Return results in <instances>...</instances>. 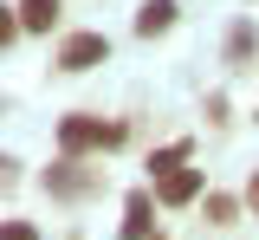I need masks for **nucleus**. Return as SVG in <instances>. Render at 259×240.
<instances>
[{
  "instance_id": "nucleus-1",
  "label": "nucleus",
  "mask_w": 259,
  "mask_h": 240,
  "mask_svg": "<svg viewBox=\"0 0 259 240\" xmlns=\"http://www.w3.org/2000/svg\"><path fill=\"white\" fill-rule=\"evenodd\" d=\"M130 130L123 124H104V117H65L59 124V149L65 156H78V149H117Z\"/></svg>"
},
{
  "instance_id": "nucleus-5",
  "label": "nucleus",
  "mask_w": 259,
  "mask_h": 240,
  "mask_svg": "<svg viewBox=\"0 0 259 240\" xmlns=\"http://www.w3.org/2000/svg\"><path fill=\"white\" fill-rule=\"evenodd\" d=\"M52 20H59V0H20V26L26 33H46Z\"/></svg>"
},
{
  "instance_id": "nucleus-4",
  "label": "nucleus",
  "mask_w": 259,
  "mask_h": 240,
  "mask_svg": "<svg viewBox=\"0 0 259 240\" xmlns=\"http://www.w3.org/2000/svg\"><path fill=\"white\" fill-rule=\"evenodd\" d=\"M175 26V0H149L143 13H136V33L143 39H156V33H168Z\"/></svg>"
},
{
  "instance_id": "nucleus-7",
  "label": "nucleus",
  "mask_w": 259,
  "mask_h": 240,
  "mask_svg": "<svg viewBox=\"0 0 259 240\" xmlns=\"http://www.w3.org/2000/svg\"><path fill=\"white\" fill-rule=\"evenodd\" d=\"M52 188H59V195H84V188H91V182H84V175H78V163H71V156H65L59 169H52Z\"/></svg>"
},
{
  "instance_id": "nucleus-2",
  "label": "nucleus",
  "mask_w": 259,
  "mask_h": 240,
  "mask_svg": "<svg viewBox=\"0 0 259 240\" xmlns=\"http://www.w3.org/2000/svg\"><path fill=\"white\" fill-rule=\"evenodd\" d=\"M110 59V39L104 33H71L59 46V71H91V65H104Z\"/></svg>"
},
{
  "instance_id": "nucleus-3",
  "label": "nucleus",
  "mask_w": 259,
  "mask_h": 240,
  "mask_svg": "<svg viewBox=\"0 0 259 240\" xmlns=\"http://www.w3.org/2000/svg\"><path fill=\"white\" fill-rule=\"evenodd\" d=\"M201 195V169H168L156 182V202H168V208H182V202H194Z\"/></svg>"
},
{
  "instance_id": "nucleus-9",
  "label": "nucleus",
  "mask_w": 259,
  "mask_h": 240,
  "mask_svg": "<svg viewBox=\"0 0 259 240\" xmlns=\"http://www.w3.org/2000/svg\"><path fill=\"white\" fill-rule=\"evenodd\" d=\"M0 240H39V234H32L26 221H13V227H7V234H0Z\"/></svg>"
},
{
  "instance_id": "nucleus-6",
  "label": "nucleus",
  "mask_w": 259,
  "mask_h": 240,
  "mask_svg": "<svg viewBox=\"0 0 259 240\" xmlns=\"http://www.w3.org/2000/svg\"><path fill=\"white\" fill-rule=\"evenodd\" d=\"M123 240H149V195H130V208H123Z\"/></svg>"
},
{
  "instance_id": "nucleus-8",
  "label": "nucleus",
  "mask_w": 259,
  "mask_h": 240,
  "mask_svg": "<svg viewBox=\"0 0 259 240\" xmlns=\"http://www.w3.org/2000/svg\"><path fill=\"white\" fill-rule=\"evenodd\" d=\"M233 214H240V202H233V195H207V221H221V227H227Z\"/></svg>"
},
{
  "instance_id": "nucleus-10",
  "label": "nucleus",
  "mask_w": 259,
  "mask_h": 240,
  "mask_svg": "<svg viewBox=\"0 0 259 240\" xmlns=\"http://www.w3.org/2000/svg\"><path fill=\"white\" fill-rule=\"evenodd\" d=\"M246 202H253V208H259V175H253V188H246Z\"/></svg>"
}]
</instances>
